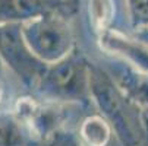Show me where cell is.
<instances>
[{"label":"cell","instance_id":"5b68a950","mask_svg":"<svg viewBox=\"0 0 148 146\" xmlns=\"http://www.w3.org/2000/svg\"><path fill=\"white\" fill-rule=\"evenodd\" d=\"M79 137L84 146H107L112 139V124L103 115H88L81 123Z\"/></svg>","mask_w":148,"mask_h":146},{"label":"cell","instance_id":"8992f818","mask_svg":"<svg viewBox=\"0 0 148 146\" xmlns=\"http://www.w3.org/2000/svg\"><path fill=\"white\" fill-rule=\"evenodd\" d=\"M32 132L16 114H0V146H28Z\"/></svg>","mask_w":148,"mask_h":146},{"label":"cell","instance_id":"52a82bcc","mask_svg":"<svg viewBox=\"0 0 148 146\" xmlns=\"http://www.w3.org/2000/svg\"><path fill=\"white\" fill-rule=\"evenodd\" d=\"M44 0H0V19H31L44 12Z\"/></svg>","mask_w":148,"mask_h":146},{"label":"cell","instance_id":"ba28073f","mask_svg":"<svg viewBox=\"0 0 148 146\" xmlns=\"http://www.w3.org/2000/svg\"><path fill=\"white\" fill-rule=\"evenodd\" d=\"M88 10L92 26L97 32H104L109 29L114 16L113 0H88Z\"/></svg>","mask_w":148,"mask_h":146},{"label":"cell","instance_id":"6da1fadb","mask_svg":"<svg viewBox=\"0 0 148 146\" xmlns=\"http://www.w3.org/2000/svg\"><path fill=\"white\" fill-rule=\"evenodd\" d=\"M90 94L94 96L104 117L117 132L125 146H142L148 133L144 113L138 114V105H132V99L119 85L101 70L90 69Z\"/></svg>","mask_w":148,"mask_h":146},{"label":"cell","instance_id":"4fadbf2b","mask_svg":"<svg viewBox=\"0 0 148 146\" xmlns=\"http://www.w3.org/2000/svg\"><path fill=\"white\" fill-rule=\"evenodd\" d=\"M2 70H3V63H2V57H0V75H2Z\"/></svg>","mask_w":148,"mask_h":146},{"label":"cell","instance_id":"7c38bea8","mask_svg":"<svg viewBox=\"0 0 148 146\" xmlns=\"http://www.w3.org/2000/svg\"><path fill=\"white\" fill-rule=\"evenodd\" d=\"M3 95H5V91H3L2 85H0V104H2V101H3Z\"/></svg>","mask_w":148,"mask_h":146},{"label":"cell","instance_id":"277c9868","mask_svg":"<svg viewBox=\"0 0 148 146\" xmlns=\"http://www.w3.org/2000/svg\"><path fill=\"white\" fill-rule=\"evenodd\" d=\"M100 47L120 57L129 67L148 75V44L126 37L119 31L106 29L100 34Z\"/></svg>","mask_w":148,"mask_h":146},{"label":"cell","instance_id":"7a4b0ae2","mask_svg":"<svg viewBox=\"0 0 148 146\" xmlns=\"http://www.w3.org/2000/svg\"><path fill=\"white\" fill-rule=\"evenodd\" d=\"M21 35L31 56L47 65H54L68 57L73 47L69 25L54 15L43 13L25 20Z\"/></svg>","mask_w":148,"mask_h":146},{"label":"cell","instance_id":"30bf717a","mask_svg":"<svg viewBox=\"0 0 148 146\" xmlns=\"http://www.w3.org/2000/svg\"><path fill=\"white\" fill-rule=\"evenodd\" d=\"M60 146H84L82 143H76V142H73V140H71V139H68V140H63L62 143H60Z\"/></svg>","mask_w":148,"mask_h":146},{"label":"cell","instance_id":"8fae6325","mask_svg":"<svg viewBox=\"0 0 148 146\" xmlns=\"http://www.w3.org/2000/svg\"><path fill=\"white\" fill-rule=\"evenodd\" d=\"M144 118H145V124H147V129H148V108L144 111Z\"/></svg>","mask_w":148,"mask_h":146},{"label":"cell","instance_id":"3957f363","mask_svg":"<svg viewBox=\"0 0 148 146\" xmlns=\"http://www.w3.org/2000/svg\"><path fill=\"white\" fill-rule=\"evenodd\" d=\"M43 75V91L53 98L75 101L90 91V67L81 57L68 56Z\"/></svg>","mask_w":148,"mask_h":146},{"label":"cell","instance_id":"9c48e42d","mask_svg":"<svg viewBox=\"0 0 148 146\" xmlns=\"http://www.w3.org/2000/svg\"><path fill=\"white\" fill-rule=\"evenodd\" d=\"M131 25L139 29H148V0H125Z\"/></svg>","mask_w":148,"mask_h":146}]
</instances>
